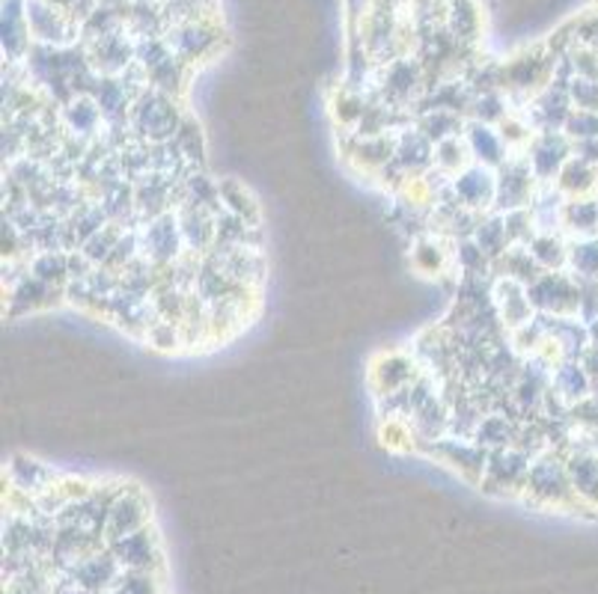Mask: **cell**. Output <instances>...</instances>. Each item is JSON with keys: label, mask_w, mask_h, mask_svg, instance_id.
<instances>
[{"label": "cell", "mask_w": 598, "mask_h": 594, "mask_svg": "<svg viewBox=\"0 0 598 594\" xmlns=\"http://www.w3.org/2000/svg\"><path fill=\"white\" fill-rule=\"evenodd\" d=\"M131 227H120V223H108V227L101 229V232H96V235L89 238L84 247H77L84 256H87L93 265H98V268H105L110 259V253L117 250V244H120L122 232Z\"/></svg>", "instance_id": "obj_50"}, {"label": "cell", "mask_w": 598, "mask_h": 594, "mask_svg": "<svg viewBox=\"0 0 598 594\" xmlns=\"http://www.w3.org/2000/svg\"><path fill=\"white\" fill-rule=\"evenodd\" d=\"M503 220H506V232H510L512 244H530V238L536 235L534 215H530V208L506 211V215H503Z\"/></svg>", "instance_id": "obj_56"}, {"label": "cell", "mask_w": 598, "mask_h": 594, "mask_svg": "<svg viewBox=\"0 0 598 594\" xmlns=\"http://www.w3.org/2000/svg\"><path fill=\"white\" fill-rule=\"evenodd\" d=\"M27 24L33 39L51 48H63L77 36L75 19L51 0H27Z\"/></svg>", "instance_id": "obj_14"}, {"label": "cell", "mask_w": 598, "mask_h": 594, "mask_svg": "<svg viewBox=\"0 0 598 594\" xmlns=\"http://www.w3.org/2000/svg\"><path fill=\"white\" fill-rule=\"evenodd\" d=\"M551 389L566 404H577L593 396V378H589L584 360H557L551 372Z\"/></svg>", "instance_id": "obj_30"}, {"label": "cell", "mask_w": 598, "mask_h": 594, "mask_svg": "<svg viewBox=\"0 0 598 594\" xmlns=\"http://www.w3.org/2000/svg\"><path fill=\"white\" fill-rule=\"evenodd\" d=\"M146 342L158 351H176V348L186 346V339H182V327L174 325V322H155L150 327V334H146Z\"/></svg>", "instance_id": "obj_55"}, {"label": "cell", "mask_w": 598, "mask_h": 594, "mask_svg": "<svg viewBox=\"0 0 598 594\" xmlns=\"http://www.w3.org/2000/svg\"><path fill=\"white\" fill-rule=\"evenodd\" d=\"M426 368L420 366V360L414 354H403V351H391V354H381L375 363H372L370 384L375 389V396H393L405 389L411 380H417L423 375Z\"/></svg>", "instance_id": "obj_18"}, {"label": "cell", "mask_w": 598, "mask_h": 594, "mask_svg": "<svg viewBox=\"0 0 598 594\" xmlns=\"http://www.w3.org/2000/svg\"><path fill=\"white\" fill-rule=\"evenodd\" d=\"M170 143H174L176 149H179V155H182L194 170L203 167V161H206V141H203V131H200V125H196L194 119L186 117L182 129L176 131V137Z\"/></svg>", "instance_id": "obj_48"}, {"label": "cell", "mask_w": 598, "mask_h": 594, "mask_svg": "<svg viewBox=\"0 0 598 594\" xmlns=\"http://www.w3.org/2000/svg\"><path fill=\"white\" fill-rule=\"evenodd\" d=\"M411 265L420 274H429V277H441L453 265V241L429 232V235L417 238L411 244Z\"/></svg>", "instance_id": "obj_31"}, {"label": "cell", "mask_w": 598, "mask_h": 594, "mask_svg": "<svg viewBox=\"0 0 598 594\" xmlns=\"http://www.w3.org/2000/svg\"><path fill=\"white\" fill-rule=\"evenodd\" d=\"M563 131H566V137L572 143L596 141L598 137V113H593V110H572V117L566 119Z\"/></svg>", "instance_id": "obj_54"}, {"label": "cell", "mask_w": 598, "mask_h": 594, "mask_svg": "<svg viewBox=\"0 0 598 594\" xmlns=\"http://www.w3.org/2000/svg\"><path fill=\"white\" fill-rule=\"evenodd\" d=\"M186 122V113L179 108V101L170 93H162V89L146 87L134 101L131 108L129 125L131 134L143 143H170L176 137V131L182 129Z\"/></svg>", "instance_id": "obj_3"}, {"label": "cell", "mask_w": 598, "mask_h": 594, "mask_svg": "<svg viewBox=\"0 0 598 594\" xmlns=\"http://www.w3.org/2000/svg\"><path fill=\"white\" fill-rule=\"evenodd\" d=\"M405 422H408V428L414 434V449H420V452L429 444L446 437L450 434V404H446L444 392H438L435 399L426 401L423 408Z\"/></svg>", "instance_id": "obj_28"}, {"label": "cell", "mask_w": 598, "mask_h": 594, "mask_svg": "<svg viewBox=\"0 0 598 594\" xmlns=\"http://www.w3.org/2000/svg\"><path fill=\"white\" fill-rule=\"evenodd\" d=\"M479 31V12L470 0H453L450 7V33L456 39H474Z\"/></svg>", "instance_id": "obj_51"}, {"label": "cell", "mask_w": 598, "mask_h": 594, "mask_svg": "<svg viewBox=\"0 0 598 594\" xmlns=\"http://www.w3.org/2000/svg\"><path fill=\"white\" fill-rule=\"evenodd\" d=\"M153 526V502L137 485H120L110 502L108 538H125L131 532Z\"/></svg>", "instance_id": "obj_10"}, {"label": "cell", "mask_w": 598, "mask_h": 594, "mask_svg": "<svg viewBox=\"0 0 598 594\" xmlns=\"http://www.w3.org/2000/svg\"><path fill=\"white\" fill-rule=\"evenodd\" d=\"M60 122L69 137L75 141L96 143L105 134V113L98 108V101L89 93H81L69 105L60 108Z\"/></svg>", "instance_id": "obj_23"}, {"label": "cell", "mask_w": 598, "mask_h": 594, "mask_svg": "<svg viewBox=\"0 0 598 594\" xmlns=\"http://www.w3.org/2000/svg\"><path fill=\"white\" fill-rule=\"evenodd\" d=\"M137 244H141V259H146L158 270L176 265L188 250L176 211H167V215L153 217V220H141L137 223Z\"/></svg>", "instance_id": "obj_5"}, {"label": "cell", "mask_w": 598, "mask_h": 594, "mask_svg": "<svg viewBox=\"0 0 598 594\" xmlns=\"http://www.w3.org/2000/svg\"><path fill=\"white\" fill-rule=\"evenodd\" d=\"M423 454L435 458V461L446 464L450 470H456L462 478H468L470 485L482 482V473H486V464H489V449H482L477 440H465V437H453V434H446L435 444L426 446Z\"/></svg>", "instance_id": "obj_8"}, {"label": "cell", "mask_w": 598, "mask_h": 594, "mask_svg": "<svg viewBox=\"0 0 598 594\" xmlns=\"http://www.w3.org/2000/svg\"><path fill=\"white\" fill-rule=\"evenodd\" d=\"M572 96H569L566 81H557L551 77L534 98H530V108H527V119L536 131H563L566 119L572 117Z\"/></svg>", "instance_id": "obj_15"}, {"label": "cell", "mask_w": 598, "mask_h": 594, "mask_svg": "<svg viewBox=\"0 0 598 594\" xmlns=\"http://www.w3.org/2000/svg\"><path fill=\"white\" fill-rule=\"evenodd\" d=\"M530 466H534V454H527L518 446L494 449V452H489V464H486L479 487L491 497L522 499Z\"/></svg>", "instance_id": "obj_4"}, {"label": "cell", "mask_w": 598, "mask_h": 594, "mask_svg": "<svg viewBox=\"0 0 598 594\" xmlns=\"http://www.w3.org/2000/svg\"><path fill=\"white\" fill-rule=\"evenodd\" d=\"M31 274L36 280L55 286V289H65L69 286V253H63V250H39V253H33Z\"/></svg>", "instance_id": "obj_43"}, {"label": "cell", "mask_w": 598, "mask_h": 594, "mask_svg": "<svg viewBox=\"0 0 598 594\" xmlns=\"http://www.w3.org/2000/svg\"><path fill=\"white\" fill-rule=\"evenodd\" d=\"M108 223L110 220L108 215H105V208H101V203H98L93 194H89L72 215L65 217V227H69V235L75 241V247H84L89 238L96 235V232H101Z\"/></svg>", "instance_id": "obj_36"}, {"label": "cell", "mask_w": 598, "mask_h": 594, "mask_svg": "<svg viewBox=\"0 0 598 594\" xmlns=\"http://www.w3.org/2000/svg\"><path fill=\"white\" fill-rule=\"evenodd\" d=\"M557 187L563 191L566 199H577V196H598V167H593L584 158L572 155L569 163L557 175Z\"/></svg>", "instance_id": "obj_35"}, {"label": "cell", "mask_w": 598, "mask_h": 594, "mask_svg": "<svg viewBox=\"0 0 598 594\" xmlns=\"http://www.w3.org/2000/svg\"><path fill=\"white\" fill-rule=\"evenodd\" d=\"M527 292L536 313L577 315V280L569 270H545Z\"/></svg>", "instance_id": "obj_11"}, {"label": "cell", "mask_w": 598, "mask_h": 594, "mask_svg": "<svg viewBox=\"0 0 598 594\" xmlns=\"http://www.w3.org/2000/svg\"><path fill=\"white\" fill-rule=\"evenodd\" d=\"M581 360H584V366H587L589 378H593V396L598 399V348L589 346V351L581 356Z\"/></svg>", "instance_id": "obj_61"}, {"label": "cell", "mask_w": 598, "mask_h": 594, "mask_svg": "<svg viewBox=\"0 0 598 594\" xmlns=\"http://www.w3.org/2000/svg\"><path fill=\"white\" fill-rule=\"evenodd\" d=\"M572 155H575V143L569 141L566 131H536L534 141L524 149V158L539 182H557V175Z\"/></svg>", "instance_id": "obj_9"}, {"label": "cell", "mask_w": 598, "mask_h": 594, "mask_svg": "<svg viewBox=\"0 0 598 594\" xmlns=\"http://www.w3.org/2000/svg\"><path fill=\"white\" fill-rule=\"evenodd\" d=\"M206 259L218 265L227 277H232L248 289H260L262 277H265V259H262V247H229V244H215L208 250Z\"/></svg>", "instance_id": "obj_17"}, {"label": "cell", "mask_w": 598, "mask_h": 594, "mask_svg": "<svg viewBox=\"0 0 598 594\" xmlns=\"http://www.w3.org/2000/svg\"><path fill=\"white\" fill-rule=\"evenodd\" d=\"M218 187H220V203H224V211L241 217V220H248V223H253V227H260V206H256L253 194L239 182V179H220Z\"/></svg>", "instance_id": "obj_42"}, {"label": "cell", "mask_w": 598, "mask_h": 594, "mask_svg": "<svg viewBox=\"0 0 598 594\" xmlns=\"http://www.w3.org/2000/svg\"><path fill=\"white\" fill-rule=\"evenodd\" d=\"M494 173H498V199H494V211L506 215V211L530 208L536 191H539V179H536L534 170H530L524 151L510 155Z\"/></svg>", "instance_id": "obj_7"}, {"label": "cell", "mask_w": 598, "mask_h": 594, "mask_svg": "<svg viewBox=\"0 0 598 594\" xmlns=\"http://www.w3.org/2000/svg\"><path fill=\"white\" fill-rule=\"evenodd\" d=\"M587 440H589V446H593V449H596V452H598V432L587 434Z\"/></svg>", "instance_id": "obj_64"}, {"label": "cell", "mask_w": 598, "mask_h": 594, "mask_svg": "<svg viewBox=\"0 0 598 594\" xmlns=\"http://www.w3.org/2000/svg\"><path fill=\"white\" fill-rule=\"evenodd\" d=\"M453 265L462 270V277H494V262L479 250L474 238L453 241Z\"/></svg>", "instance_id": "obj_45"}, {"label": "cell", "mask_w": 598, "mask_h": 594, "mask_svg": "<svg viewBox=\"0 0 598 594\" xmlns=\"http://www.w3.org/2000/svg\"><path fill=\"white\" fill-rule=\"evenodd\" d=\"M563 461H566L569 478L575 487V497L584 511H598V452L589 446L587 434H572V440L563 449Z\"/></svg>", "instance_id": "obj_6"}, {"label": "cell", "mask_w": 598, "mask_h": 594, "mask_svg": "<svg viewBox=\"0 0 598 594\" xmlns=\"http://www.w3.org/2000/svg\"><path fill=\"white\" fill-rule=\"evenodd\" d=\"M563 206H566L563 191L554 182H539V191L530 203L536 232H563Z\"/></svg>", "instance_id": "obj_32"}, {"label": "cell", "mask_w": 598, "mask_h": 594, "mask_svg": "<svg viewBox=\"0 0 598 594\" xmlns=\"http://www.w3.org/2000/svg\"><path fill=\"white\" fill-rule=\"evenodd\" d=\"M542 315V313H539ZM548 330V348L560 360H581L589 351V325L577 315H542Z\"/></svg>", "instance_id": "obj_20"}, {"label": "cell", "mask_w": 598, "mask_h": 594, "mask_svg": "<svg viewBox=\"0 0 598 594\" xmlns=\"http://www.w3.org/2000/svg\"><path fill=\"white\" fill-rule=\"evenodd\" d=\"M167 45L174 48V54L182 60V63H196L215 48L218 43V33L212 31L206 22L200 19H188V22H176V27L167 36Z\"/></svg>", "instance_id": "obj_24"}, {"label": "cell", "mask_w": 598, "mask_h": 594, "mask_svg": "<svg viewBox=\"0 0 598 594\" xmlns=\"http://www.w3.org/2000/svg\"><path fill=\"white\" fill-rule=\"evenodd\" d=\"M182 199H186V203H196V206L208 208V211H215V215L224 211L218 182H215V179H208L203 170L188 173V179L182 182Z\"/></svg>", "instance_id": "obj_46"}, {"label": "cell", "mask_w": 598, "mask_h": 594, "mask_svg": "<svg viewBox=\"0 0 598 594\" xmlns=\"http://www.w3.org/2000/svg\"><path fill=\"white\" fill-rule=\"evenodd\" d=\"M474 158H470V149L465 137H450L444 143H435V167L441 173H446L450 179L458 175L465 167H470Z\"/></svg>", "instance_id": "obj_49"}, {"label": "cell", "mask_w": 598, "mask_h": 594, "mask_svg": "<svg viewBox=\"0 0 598 594\" xmlns=\"http://www.w3.org/2000/svg\"><path fill=\"white\" fill-rule=\"evenodd\" d=\"M572 425H575L577 432L584 434H593L598 432V399L596 396H589V399L577 401V404H572Z\"/></svg>", "instance_id": "obj_59"}, {"label": "cell", "mask_w": 598, "mask_h": 594, "mask_svg": "<svg viewBox=\"0 0 598 594\" xmlns=\"http://www.w3.org/2000/svg\"><path fill=\"white\" fill-rule=\"evenodd\" d=\"M563 232L569 238L598 235V196H577L563 206Z\"/></svg>", "instance_id": "obj_37"}, {"label": "cell", "mask_w": 598, "mask_h": 594, "mask_svg": "<svg viewBox=\"0 0 598 594\" xmlns=\"http://www.w3.org/2000/svg\"><path fill=\"white\" fill-rule=\"evenodd\" d=\"M108 322L120 325L125 334L131 336H146L150 327L158 322V313H155L153 294L134 292V289H125L120 286L113 298L108 301V313H105Z\"/></svg>", "instance_id": "obj_12"}, {"label": "cell", "mask_w": 598, "mask_h": 594, "mask_svg": "<svg viewBox=\"0 0 598 594\" xmlns=\"http://www.w3.org/2000/svg\"><path fill=\"white\" fill-rule=\"evenodd\" d=\"M393 163L403 170L408 179H420L435 167V143L426 137L417 125H405L396 131V155Z\"/></svg>", "instance_id": "obj_21"}, {"label": "cell", "mask_w": 598, "mask_h": 594, "mask_svg": "<svg viewBox=\"0 0 598 594\" xmlns=\"http://www.w3.org/2000/svg\"><path fill=\"white\" fill-rule=\"evenodd\" d=\"M465 122L468 119L462 117V113H453V110H423V113H417V119H414V125L423 131L432 143L462 137L465 134Z\"/></svg>", "instance_id": "obj_40"}, {"label": "cell", "mask_w": 598, "mask_h": 594, "mask_svg": "<svg viewBox=\"0 0 598 594\" xmlns=\"http://www.w3.org/2000/svg\"><path fill=\"white\" fill-rule=\"evenodd\" d=\"M176 220H179V229L186 238V247L196 256H206L208 250L218 244V215L215 211L182 199L176 206Z\"/></svg>", "instance_id": "obj_22"}, {"label": "cell", "mask_w": 598, "mask_h": 594, "mask_svg": "<svg viewBox=\"0 0 598 594\" xmlns=\"http://www.w3.org/2000/svg\"><path fill=\"white\" fill-rule=\"evenodd\" d=\"M569 96H572L575 110H593V113H598V81L575 75L569 81Z\"/></svg>", "instance_id": "obj_57"}, {"label": "cell", "mask_w": 598, "mask_h": 594, "mask_svg": "<svg viewBox=\"0 0 598 594\" xmlns=\"http://www.w3.org/2000/svg\"><path fill=\"white\" fill-rule=\"evenodd\" d=\"M113 490L43 511L31 494L10 487L3 502V594H170L167 571L125 568L108 538Z\"/></svg>", "instance_id": "obj_1"}, {"label": "cell", "mask_w": 598, "mask_h": 594, "mask_svg": "<svg viewBox=\"0 0 598 594\" xmlns=\"http://www.w3.org/2000/svg\"><path fill=\"white\" fill-rule=\"evenodd\" d=\"M575 155L577 158H584V161L593 163V167H598V137L596 141L575 143Z\"/></svg>", "instance_id": "obj_62"}, {"label": "cell", "mask_w": 598, "mask_h": 594, "mask_svg": "<svg viewBox=\"0 0 598 594\" xmlns=\"http://www.w3.org/2000/svg\"><path fill=\"white\" fill-rule=\"evenodd\" d=\"M474 241L479 244V250L489 256L491 262H498L512 247L510 232H506V220H503L501 211H489V215H479L477 229H474Z\"/></svg>", "instance_id": "obj_38"}, {"label": "cell", "mask_w": 598, "mask_h": 594, "mask_svg": "<svg viewBox=\"0 0 598 594\" xmlns=\"http://www.w3.org/2000/svg\"><path fill=\"white\" fill-rule=\"evenodd\" d=\"M510 113V98L503 96L501 89H486V93H477L474 101H470L468 119H477V122H486V125H501Z\"/></svg>", "instance_id": "obj_47"}, {"label": "cell", "mask_w": 598, "mask_h": 594, "mask_svg": "<svg viewBox=\"0 0 598 594\" xmlns=\"http://www.w3.org/2000/svg\"><path fill=\"white\" fill-rule=\"evenodd\" d=\"M491 298H494V310L501 315V325L506 327V334L518 330V327L530 325L536 318L534 303H530V292L524 282H515L510 277H494L491 286Z\"/></svg>", "instance_id": "obj_19"}, {"label": "cell", "mask_w": 598, "mask_h": 594, "mask_svg": "<svg viewBox=\"0 0 598 594\" xmlns=\"http://www.w3.org/2000/svg\"><path fill=\"white\" fill-rule=\"evenodd\" d=\"M7 475H10V487H19L24 494H39V490L51 487L60 478L57 470L39 464V461H31V458H15Z\"/></svg>", "instance_id": "obj_39"}, {"label": "cell", "mask_w": 598, "mask_h": 594, "mask_svg": "<svg viewBox=\"0 0 598 594\" xmlns=\"http://www.w3.org/2000/svg\"><path fill=\"white\" fill-rule=\"evenodd\" d=\"M522 499L527 506L542 508V511H584L575 497L563 454L551 452V449L534 458Z\"/></svg>", "instance_id": "obj_2"}, {"label": "cell", "mask_w": 598, "mask_h": 594, "mask_svg": "<svg viewBox=\"0 0 598 594\" xmlns=\"http://www.w3.org/2000/svg\"><path fill=\"white\" fill-rule=\"evenodd\" d=\"M3 51L12 63L31 54V24H27V0L3 3Z\"/></svg>", "instance_id": "obj_29"}, {"label": "cell", "mask_w": 598, "mask_h": 594, "mask_svg": "<svg viewBox=\"0 0 598 594\" xmlns=\"http://www.w3.org/2000/svg\"><path fill=\"white\" fill-rule=\"evenodd\" d=\"M589 342L598 348V318L596 322H589Z\"/></svg>", "instance_id": "obj_63"}, {"label": "cell", "mask_w": 598, "mask_h": 594, "mask_svg": "<svg viewBox=\"0 0 598 594\" xmlns=\"http://www.w3.org/2000/svg\"><path fill=\"white\" fill-rule=\"evenodd\" d=\"M577 318L587 325L598 318V280H577Z\"/></svg>", "instance_id": "obj_58"}, {"label": "cell", "mask_w": 598, "mask_h": 594, "mask_svg": "<svg viewBox=\"0 0 598 594\" xmlns=\"http://www.w3.org/2000/svg\"><path fill=\"white\" fill-rule=\"evenodd\" d=\"M429 89L423 77V65L411 60V57H396L393 63L384 65L381 75V98L387 105L405 108L408 101H420L423 93Z\"/></svg>", "instance_id": "obj_13"}, {"label": "cell", "mask_w": 598, "mask_h": 594, "mask_svg": "<svg viewBox=\"0 0 598 594\" xmlns=\"http://www.w3.org/2000/svg\"><path fill=\"white\" fill-rule=\"evenodd\" d=\"M462 137L468 143L474 163H482V167H491V170H498V167L512 155L506 141L501 137V131H498V125H486V122L468 119Z\"/></svg>", "instance_id": "obj_26"}, {"label": "cell", "mask_w": 598, "mask_h": 594, "mask_svg": "<svg viewBox=\"0 0 598 594\" xmlns=\"http://www.w3.org/2000/svg\"><path fill=\"white\" fill-rule=\"evenodd\" d=\"M10 318H19V315H31L39 313V310H48V306H55L60 303V298H65V289H55V286H48V282L36 280L33 274H24L22 280L10 286Z\"/></svg>", "instance_id": "obj_25"}, {"label": "cell", "mask_w": 598, "mask_h": 594, "mask_svg": "<svg viewBox=\"0 0 598 594\" xmlns=\"http://www.w3.org/2000/svg\"><path fill=\"white\" fill-rule=\"evenodd\" d=\"M542 274V265L534 259V253H530L527 244H512L501 259L494 262V277H510V280L515 282H524L527 289H530Z\"/></svg>", "instance_id": "obj_34"}, {"label": "cell", "mask_w": 598, "mask_h": 594, "mask_svg": "<svg viewBox=\"0 0 598 594\" xmlns=\"http://www.w3.org/2000/svg\"><path fill=\"white\" fill-rule=\"evenodd\" d=\"M393 155H396V131L372 134V137L351 134V141H348V158L358 163L363 173L379 175L384 167H391Z\"/></svg>", "instance_id": "obj_27"}, {"label": "cell", "mask_w": 598, "mask_h": 594, "mask_svg": "<svg viewBox=\"0 0 598 594\" xmlns=\"http://www.w3.org/2000/svg\"><path fill=\"white\" fill-rule=\"evenodd\" d=\"M367 98H360L358 93H339L334 101V117L339 119V125L348 131H355L360 125V119L367 113Z\"/></svg>", "instance_id": "obj_53"}, {"label": "cell", "mask_w": 598, "mask_h": 594, "mask_svg": "<svg viewBox=\"0 0 598 594\" xmlns=\"http://www.w3.org/2000/svg\"><path fill=\"white\" fill-rule=\"evenodd\" d=\"M527 247L534 253V259L542 265V270L569 268V235L563 232H536Z\"/></svg>", "instance_id": "obj_41"}, {"label": "cell", "mask_w": 598, "mask_h": 594, "mask_svg": "<svg viewBox=\"0 0 598 594\" xmlns=\"http://www.w3.org/2000/svg\"><path fill=\"white\" fill-rule=\"evenodd\" d=\"M453 194L458 196V203L477 215H489L494 211V199H498V173L491 167L482 163H470L462 173L453 175Z\"/></svg>", "instance_id": "obj_16"}, {"label": "cell", "mask_w": 598, "mask_h": 594, "mask_svg": "<svg viewBox=\"0 0 598 594\" xmlns=\"http://www.w3.org/2000/svg\"><path fill=\"white\" fill-rule=\"evenodd\" d=\"M569 274L575 280H598V235L569 238Z\"/></svg>", "instance_id": "obj_44"}, {"label": "cell", "mask_w": 598, "mask_h": 594, "mask_svg": "<svg viewBox=\"0 0 598 594\" xmlns=\"http://www.w3.org/2000/svg\"><path fill=\"white\" fill-rule=\"evenodd\" d=\"M381 437L391 449H414V434L405 420H387V425L381 428Z\"/></svg>", "instance_id": "obj_60"}, {"label": "cell", "mask_w": 598, "mask_h": 594, "mask_svg": "<svg viewBox=\"0 0 598 594\" xmlns=\"http://www.w3.org/2000/svg\"><path fill=\"white\" fill-rule=\"evenodd\" d=\"M498 131H501V137L506 141L512 155L527 149V143L534 141V134H536V129L530 125V119L518 117V113H510V117L503 119L501 125H498Z\"/></svg>", "instance_id": "obj_52"}, {"label": "cell", "mask_w": 598, "mask_h": 594, "mask_svg": "<svg viewBox=\"0 0 598 594\" xmlns=\"http://www.w3.org/2000/svg\"><path fill=\"white\" fill-rule=\"evenodd\" d=\"M518 428H522V420L518 416H512V413H486L482 422H479L477 434H474V440H477L482 449H506V446H515L518 440Z\"/></svg>", "instance_id": "obj_33"}]
</instances>
